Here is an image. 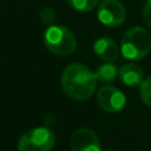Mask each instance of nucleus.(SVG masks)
Wrapping results in <instances>:
<instances>
[{
  "label": "nucleus",
  "mask_w": 151,
  "mask_h": 151,
  "mask_svg": "<svg viewBox=\"0 0 151 151\" xmlns=\"http://www.w3.org/2000/svg\"><path fill=\"white\" fill-rule=\"evenodd\" d=\"M39 19L45 25H52L55 21V12L51 7H44L41 8L39 13Z\"/></svg>",
  "instance_id": "13"
},
{
  "label": "nucleus",
  "mask_w": 151,
  "mask_h": 151,
  "mask_svg": "<svg viewBox=\"0 0 151 151\" xmlns=\"http://www.w3.org/2000/svg\"><path fill=\"white\" fill-rule=\"evenodd\" d=\"M93 50H94V53L97 54V57L106 63L116 61L120 54V51H119V47L117 46V44L107 37H101V38L97 39L94 41Z\"/></svg>",
  "instance_id": "8"
},
{
  "label": "nucleus",
  "mask_w": 151,
  "mask_h": 151,
  "mask_svg": "<svg viewBox=\"0 0 151 151\" xmlns=\"http://www.w3.org/2000/svg\"><path fill=\"white\" fill-rule=\"evenodd\" d=\"M105 151H113V150H105Z\"/></svg>",
  "instance_id": "15"
},
{
  "label": "nucleus",
  "mask_w": 151,
  "mask_h": 151,
  "mask_svg": "<svg viewBox=\"0 0 151 151\" xmlns=\"http://www.w3.org/2000/svg\"><path fill=\"white\" fill-rule=\"evenodd\" d=\"M118 78L126 86L133 87V86H138V85H140L143 83L144 72L138 65L127 64V65H124V66H122L119 68Z\"/></svg>",
  "instance_id": "9"
},
{
  "label": "nucleus",
  "mask_w": 151,
  "mask_h": 151,
  "mask_svg": "<svg viewBox=\"0 0 151 151\" xmlns=\"http://www.w3.org/2000/svg\"><path fill=\"white\" fill-rule=\"evenodd\" d=\"M70 147L71 151H101L98 136L88 127H80L71 134Z\"/></svg>",
  "instance_id": "7"
},
{
  "label": "nucleus",
  "mask_w": 151,
  "mask_h": 151,
  "mask_svg": "<svg viewBox=\"0 0 151 151\" xmlns=\"http://www.w3.org/2000/svg\"><path fill=\"white\" fill-rule=\"evenodd\" d=\"M97 103L106 112L117 113L125 106L126 98L124 93L114 86H101L97 92Z\"/></svg>",
  "instance_id": "6"
},
{
  "label": "nucleus",
  "mask_w": 151,
  "mask_h": 151,
  "mask_svg": "<svg viewBox=\"0 0 151 151\" xmlns=\"http://www.w3.org/2000/svg\"><path fill=\"white\" fill-rule=\"evenodd\" d=\"M98 19L109 27H117L125 21L126 9L118 0H103L98 6Z\"/></svg>",
  "instance_id": "5"
},
{
  "label": "nucleus",
  "mask_w": 151,
  "mask_h": 151,
  "mask_svg": "<svg viewBox=\"0 0 151 151\" xmlns=\"http://www.w3.org/2000/svg\"><path fill=\"white\" fill-rule=\"evenodd\" d=\"M44 45L52 54L66 57L74 52L77 39L67 27L52 25L44 34Z\"/></svg>",
  "instance_id": "3"
},
{
  "label": "nucleus",
  "mask_w": 151,
  "mask_h": 151,
  "mask_svg": "<svg viewBox=\"0 0 151 151\" xmlns=\"http://www.w3.org/2000/svg\"><path fill=\"white\" fill-rule=\"evenodd\" d=\"M55 144L54 132L45 126L26 131L18 140L19 151H51Z\"/></svg>",
  "instance_id": "4"
},
{
  "label": "nucleus",
  "mask_w": 151,
  "mask_h": 151,
  "mask_svg": "<svg viewBox=\"0 0 151 151\" xmlns=\"http://www.w3.org/2000/svg\"><path fill=\"white\" fill-rule=\"evenodd\" d=\"M94 74H96L97 80H99L103 84H107V83H112L113 80H116L118 78L119 68L114 64L106 63V64H103V65L98 66Z\"/></svg>",
  "instance_id": "10"
},
{
  "label": "nucleus",
  "mask_w": 151,
  "mask_h": 151,
  "mask_svg": "<svg viewBox=\"0 0 151 151\" xmlns=\"http://www.w3.org/2000/svg\"><path fill=\"white\" fill-rule=\"evenodd\" d=\"M64 93L73 100H87L96 90V74L85 65L73 63L67 65L60 78Z\"/></svg>",
  "instance_id": "1"
},
{
  "label": "nucleus",
  "mask_w": 151,
  "mask_h": 151,
  "mask_svg": "<svg viewBox=\"0 0 151 151\" xmlns=\"http://www.w3.org/2000/svg\"><path fill=\"white\" fill-rule=\"evenodd\" d=\"M151 50V35L140 26L129 28L120 41L122 54L130 60H140L147 55Z\"/></svg>",
  "instance_id": "2"
},
{
  "label": "nucleus",
  "mask_w": 151,
  "mask_h": 151,
  "mask_svg": "<svg viewBox=\"0 0 151 151\" xmlns=\"http://www.w3.org/2000/svg\"><path fill=\"white\" fill-rule=\"evenodd\" d=\"M139 93L144 104L151 107V76H149L145 80H143V83L140 84Z\"/></svg>",
  "instance_id": "12"
},
{
  "label": "nucleus",
  "mask_w": 151,
  "mask_h": 151,
  "mask_svg": "<svg viewBox=\"0 0 151 151\" xmlns=\"http://www.w3.org/2000/svg\"><path fill=\"white\" fill-rule=\"evenodd\" d=\"M67 4L78 12H90L97 5L99 0H66Z\"/></svg>",
  "instance_id": "11"
},
{
  "label": "nucleus",
  "mask_w": 151,
  "mask_h": 151,
  "mask_svg": "<svg viewBox=\"0 0 151 151\" xmlns=\"http://www.w3.org/2000/svg\"><path fill=\"white\" fill-rule=\"evenodd\" d=\"M143 19L145 24L151 27V0H147L143 7Z\"/></svg>",
  "instance_id": "14"
}]
</instances>
